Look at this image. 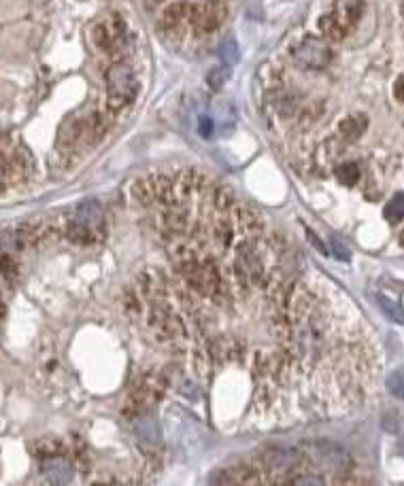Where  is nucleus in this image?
<instances>
[{
	"mask_svg": "<svg viewBox=\"0 0 404 486\" xmlns=\"http://www.w3.org/2000/svg\"><path fill=\"white\" fill-rule=\"evenodd\" d=\"M139 93V79L126 64H113L107 70V100L113 111H119L134 102Z\"/></svg>",
	"mask_w": 404,
	"mask_h": 486,
	"instance_id": "f257e3e1",
	"label": "nucleus"
},
{
	"mask_svg": "<svg viewBox=\"0 0 404 486\" xmlns=\"http://www.w3.org/2000/svg\"><path fill=\"white\" fill-rule=\"evenodd\" d=\"M294 58L304 68H326L330 64L332 54H330V47L322 38L308 36L294 50Z\"/></svg>",
	"mask_w": 404,
	"mask_h": 486,
	"instance_id": "f03ea898",
	"label": "nucleus"
},
{
	"mask_svg": "<svg viewBox=\"0 0 404 486\" xmlns=\"http://www.w3.org/2000/svg\"><path fill=\"white\" fill-rule=\"evenodd\" d=\"M121 36H124V24L117 17L105 20L92 30V38H94L96 47H100V50H105V52H109L113 45H117L121 40Z\"/></svg>",
	"mask_w": 404,
	"mask_h": 486,
	"instance_id": "7ed1b4c3",
	"label": "nucleus"
},
{
	"mask_svg": "<svg viewBox=\"0 0 404 486\" xmlns=\"http://www.w3.org/2000/svg\"><path fill=\"white\" fill-rule=\"evenodd\" d=\"M362 7H364V0H336V9L332 11V15L349 32L357 24V20H360Z\"/></svg>",
	"mask_w": 404,
	"mask_h": 486,
	"instance_id": "20e7f679",
	"label": "nucleus"
},
{
	"mask_svg": "<svg viewBox=\"0 0 404 486\" xmlns=\"http://www.w3.org/2000/svg\"><path fill=\"white\" fill-rule=\"evenodd\" d=\"M43 469H45V473H47L54 482H68L70 476H73V469H70V465L64 459H50V461H45Z\"/></svg>",
	"mask_w": 404,
	"mask_h": 486,
	"instance_id": "39448f33",
	"label": "nucleus"
},
{
	"mask_svg": "<svg viewBox=\"0 0 404 486\" xmlns=\"http://www.w3.org/2000/svg\"><path fill=\"white\" fill-rule=\"evenodd\" d=\"M364 128H366V119L364 117H349V119H345L341 123V134H343V138L353 140V138H357V136L364 132Z\"/></svg>",
	"mask_w": 404,
	"mask_h": 486,
	"instance_id": "423d86ee",
	"label": "nucleus"
},
{
	"mask_svg": "<svg viewBox=\"0 0 404 486\" xmlns=\"http://www.w3.org/2000/svg\"><path fill=\"white\" fill-rule=\"evenodd\" d=\"M219 58H221V62L226 64V66H232V64L239 62V45H237L234 38H228L226 43L219 47Z\"/></svg>",
	"mask_w": 404,
	"mask_h": 486,
	"instance_id": "0eeeda50",
	"label": "nucleus"
},
{
	"mask_svg": "<svg viewBox=\"0 0 404 486\" xmlns=\"http://www.w3.org/2000/svg\"><path fill=\"white\" fill-rule=\"evenodd\" d=\"M377 304H379L381 310L387 314V319H391V321H396V323H402V308H400L398 302H394V300H389V298H385V296H377Z\"/></svg>",
	"mask_w": 404,
	"mask_h": 486,
	"instance_id": "6e6552de",
	"label": "nucleus"
},
{
	"mask_svg": "<svg viewBox=\"0 0 404 486\" xmlns=\"http://www.w3.org/2000/svg\"><path fill=\"white\" fill-rule=\"evenodd\" d=\"M336 176L341 183H347V185H353L360 181V168H357L355 164H343L336 168Z\"/></svg>",
	"mask_w": 404,
	"mask_h": 486,
	"instance_id": "1a4fd4ad",
	"label": "nucleus"
},
{
	"mask_svg": "<svg viewBox=\"0 0 404 486\" xmlns=\"http://www.w3.org/2000/svg\"><path fill=\"white\" fill-rule=\"evenodd\" d=\"M385 217L394 223V221H400L404 217V200H402V193H396L394 200L387 204L385 208Z\"/></svg>",
	"mask_w": 404,
	"mask_h": 486,
	"instance_id": "9d476101",
	"label": "nucleus"
},
{
	"mask_svg": "<svg viewBox=\"0 0 404 486\" xmlns=\"http://www.w3.org/2000/svg\"><path fill=\"white\" fill-rule=\"evenodd\" d=\"M228 77H230V68L228 66H219V68H215V70L209 73V85L213 89H219L223 83H226Z\"/></svg>",
	"mask_w": 404,
	"mask_h": 486,
	"instance_id": "9b49d317",
	"label": "nucleus"
},
{
	"mask_svg": "<svg viewBox=\"0 0 404 486\" xmlns=\"http://www.w3.org/2000/svg\"><path fill=\"white\" fill-rule=\"evenodd\" d=\"M213 130H215L213 119L207 117V115H200V117H198V132H200V136H202V138H211V136H213Z\"/></svg>",
	"mask_w": 404,
	"mask_h": 486,
	"instance_id": "f8f14e48",
	"label": "nucleus"
},
{
	"mask_svg": "<svg viewBox=\"0 0 404 486\" xmlns=\"http://www.w3.org/2000/svg\"><path fill=\"white\" fill-rule=\"evenodd\" d=\"M389 391L396 395V397H402V372H396L389 376Z\"/></svg>",
	"mask_w": 404,
	"mask_h": 486,
	"instance_id": "ddd939ff",
	"label": "nucleus"
},
{
	"mask_svg": "<svg viewBox=\"0 0 404 486\" xmlns=\"http://www.w3.org/2000/svg\"><path fill=\"white\" fill-rule=\"evenodd\" d=\"M334 251H336V257H338V259H349V251H347V247H343L336 238H334Z\"/></svg>",
	"mask_w": 404,
	"mask_h": 486,
	"instance_id": "4468645a",
	"label": "nucleus"
},
{
	"mask_svg": "<svg viewBox=\"0 0 404 486\" xmlns=\"http://www.w3.org/2000/svg\"><path fill=\"white\" fill-rule=\"evenodd\" d=\"M398 100H402V79H398Z\"/></svg>",
	"mask_w": 404,
	"mask_h": 486,
	"instance_id": "2eb2a0df",
	"label": "nucleus"
}]
</instances>
